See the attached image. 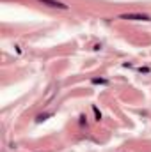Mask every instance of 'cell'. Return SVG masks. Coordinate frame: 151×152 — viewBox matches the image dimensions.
<instances>
[{"label": "cell", "instance_id": "5", "mask_svg": "<svg viewBox=\"0 0 151 152\" xmlns=\"http://www.w3.org/2000/svg\"><path fill=\"white\" fill-rule=\"evenodd\" d=\"M93 112H94V117H96V120H101V112L98 110V106H93Z\"/></svg>", "mask_w": 151, "mask_h": 152}, {"label": "cell", "instance_id": "4", "mask_svg": "<svg viewBox=\"0 0 151 152\" xmlns=\"http://www.w3.org/2000/svg\"><path fill=\"white\" fill-rule=\"evenodd\" d=\"M48 117H52V113H41V115H38V118H36V122H43V120H46Z\"/></svg>", "mask_w": 151, "mask_h": 152}, {"label": "cell", "instance_id": "2", "mask_svg": "<svg viewBox=\"0 0 151 152\" xmlns=\"http://www.w3.org/2000/svg\"><path fill=\"white\" fill-rule=\"evenodd\" d=\"M39 2L43 5H48V7H55V9H62V11L68 9V5L64 2H59V0H39Z\"/></svg>", "mask_w": 151, "mask_h": 152}, {"label": "cell", "instance_id": "1", "mask_svg": "<svg viewBox=\"0 0 151 152\" xmlns=\"http://www.w3.org/2000/svg\"><path fill=\"white\" fill-rule=\"evenodd\" d=\"M121 20H133V21H151V16L148 14H139V12H130V14H121Z\"/></svg>", "mask_w": 151, "mask_h": 152}, {"label": "cell", "instance_id": "3", "mask_svg": "<svg viewBox=\"0 0 151 152\" xmlns=\"http://www.w3.org/2000/svg\"><path fill=\"white\" fill-rule=\"evenodd\" d=\"M91 81L94 85H109V80H105V78H93Z\"/></svg>", "mask_w": 151, "mask_h": 152}]
</instances>
